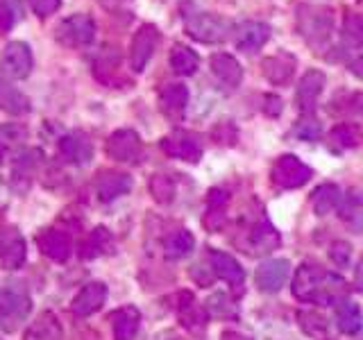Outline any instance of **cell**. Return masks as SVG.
Returning a JSON list of instances; mask_svg holds the SVG:
<instances>
[{"label":"cell","mask_w":363,"mask_h":340,"mask_svg":"<svg viewBox=\"0 0 363 340\" xmlns=\"http://www.w3.org/2000/svg\"><path fill=\"white\" fill-rule=\"evenodd\" d=\"M113 252V238L111 234L105 230V227H96L91 236L82 243V254L84 259H96V256H102V254H109Z\"/></svg>","instance_id":"obj_32"},{"label":"cell","mask_w":363,"mask_h":340,"mask_svg":"<svg viewBox=\"0 0 363 340\" xmlns=\"http://www.w3.org/2000/svg\"><path fill=\"white\" fill-rule=\"evenodd\" d=\"M295 26H298L300 37L311 48H320L332 37L334 14L332 9L320 5H300L298 11H295Z\"/></svg>","instance_id":"obj_1"},{"label":"cell","mask_w":363,"mask_h":340,"mask_svg":"<svg viewBox=\"0 0 363 340\" xmlns=\"http://www.w3.org/2000/svg\"><path fill=\"white\" fill-rule=\"evenodd\" d=\"M350 71H352V75L363 79V57H354V60L350 62Z\"/></svg>","instance_id":"obj_46"},{"label":"cell","mask_w":363,"mask_h":340,"mask_svg":"<svg viewBox=\"0 0 363 340\" xmlns=\"http://www.w3.org/2000/svg\"><path fill=\"white\" fill-rule=\"evenodd\" d=\"M28 249H26V238L11 225L0 227V261L9 270H16L26 264Z\"/></svg>","instance_id":"obj_11"},{"label":"cell","mask_w":363,"mask_h":340,"mask_svg":"<svg viewBox=\"0 0 363 340\" xmlns=\"http://www.w3.org/2000/svg\"><path fill=\"white\" fill-rule=\"evenodd\" d=\"M325 277H327V272L320 266L302 264L298 270H295V277H293V295L300 302L318 304V300H320V293H323V286H325Z\"/></svg>","instance_id":"obj_6"},{"label":"cell","mask_w":363,"mask_h":340,"mask_svg":"<svg viewBox=\"0 0 363 340\" xmlns=\"http://www.w3.org/2000/svg\"><path fill=\"white\" fill-rule=\"evenodd\" d=\"M352 109H354L357 113H361V116H363V91H361V94H357L354 98H352Z\"/></svg>","instance_id":"obj_48"},{"label":"cell","mask_w":363,"mask_h":340,"mask_svg":"<svg viewBox=\"0 0 363 340\" xmlns=\"http://www.w3.org/2000/svg\"><path fill=\"white\" fill-rule=\"evenodd\" d=\"M272 181L279 188H300L313 177V170L306 166L300 157L295 154H281L270 170Z\"/></svg>","instance_id":"obj_5"},{"label":"cell","mask_w":363,"mask_h":340,"mask_svg":"<svg viewBox=\"0 0 363 340\" xmlns=\"http://www.w3.org/2000/svg\"><path fill=\"white\" fill-rule=\"evenodd\" d=\"M220 340H252V338L241 336V334H236V332H225V334L220 336Z\"/></svg>","instance_id":"obj_49"},{"label":"cell","mask_w":363,"mask_h":340,"mask_svg":"<svg viewBox=\"0 0 363 340\" xmlns=\"http://www.w3.org/2000/svg\"><path fill=\"white\" fill-rule=\"evenodd\" d=\"M157 45H159V30H157V26L145 23V26H141L139 32L134 34L132 45H130V68L132 71H136V73L145 71V66L152 60Z\"/></svg>","instance_id":"obj_9"},{"label":"cell","mask_w":363,"mask_h":340,"mask_svg":"<svg viewBox=\"0 0 363 340\" xmlns=\"http://www.w3.org/2000/svg\"><path fill=\"white\" fill-rule=\"evenodd\" d=\"M193 247H196V238H193L191 232L186 230H179L175 234H170L166 241H164V252L168 259H184L193 252Z\"/></svg>","instance_id":"obj_34"},{"label":"cell","mask_w":363,"mask_h":340,"mask_svg":"<svg viewBox=\"0 0 363 340\" xmlns=\"http://www.w3.org/2000/svg\"><path fill=\"white\" fill-rule=\"evenodd\" d=\"M329 259H332V264L338 266V268H345L350 266V259H352V245L345 243V241H336L329 245Z\"/></svg>","instance_id":"obj_42"},{"label":"cell","mask_w":363,"mask_h":340,"mask_svg":"<svg viewBox=\"0 0 363 340\" xmlns=\"http://www.w3.org/2000/svg\"><path fill=\"white\" fill-rule=\"evenodd\" d=\"M105 152L109 154V159H113V162L136 164L143 154V143L134 130H116L107 139Z\"/></svg>","instance_id":"obj_8"},{"label":"cell","mask_w":363,"mask_h":340,"mask_svg":"<svg viewBox=\"0 0 363 340\" xmlns=\"http://www.w3.org/2000/svg\"><path fill=\"white\" fill-rule=\"evenodd\" d=\"M211 73L213 77L218 79V82L227 89H236L238 84L243 82V68L241 64H238L232 55H227V52H216L211 57Z\"/></svg>","instance_id":"obj_20"},{"label":"cell","mask_w":363,"mask_h":340,"mask_svg":"<svg viewBox=\"0 0 363 340\" xmlns=\"http://www.w3.org/2000/svg\"><path fill=\"white\" fill-rule=\"evenodd\" d=\"M32 50L28 43L11 41L0 57V73L9 79H23L32 71Z\"/></svg>","instance_id":"obj_10"},{"label":"cell","mask_w":363,"mask_h":340,"mask_svg":"<svg viewBox=\"0 0 363 340\" xmlns=\"http://www.w3.org/2000/svg\"><path fill=\"white\" fill-rule=\"evenodd\" d=\"M189 105V89L184 84H166L159 91V109L164 111V116L179 120L184 116Z\"/></svg>","instance_id":"obj_21"},{"label":"cell","mask_w":363,"mask_h":340,"mask_svg":"<svg viewBox=\"0 0 363 340\" xmlns=\"http://www.w3.org/2000/svg\"><path fill=\"white\" fill-rule=\"evenodd\" d=\"M177 315H179V320L184 327L189 329H196V327H202L204 320H207V313H204L202 306L196 302V298H193V293L184 290V293H179L177 295Z\"/></svg>","instance_id":"obj_30"},{"label":"cell","mask_w":363,"mask_h":340,"mask_svg":"<svg viewBox=\"0 0 363 340\" xmlns=\"http://www.w3.org/2000/svg\"><path fill=\"white\" fill-rule=\"evenodd\" d=\"M279 243H281L279 232L270 225L266 215H261V218L252 225V230L247 232L245 247L250 254H268L272 249H277Z\"/></svg>","instance_id":"obj_13"},{"label":"cell","mask_w":363,"mask_h":340,"mask_svg":"<svg viewBox=\"0 0 363 340\" xmlns=\"http://www.w3.org/2000/svg\"><path fill=\"white\" fill-rule=\"evenodd\" d=\"M227 202H230V196L223 188H211L207 193V213L202 215V225L204 230L216 234L225 225V209Z\"/></svg>","instance_id":"obj_25"},{"label":"cell","mask_w":363,"mask_h":340,"mask_svg":"<svg viewBox=\"0 0 363 340\" xmlns=\"http://www.w3.org/2000/svg\"><path fill=\"white\" fill-rule=\"evenodd\" d=\"M336 324L345 336H354L361 332L363 327V315L361 309L352 302V300H343L336 304Z\"/></svg>","instance_id":"obj_29"},{"label":"cell","mask_w":363,"mask_h":340,"mask_svg":"<svg viewBox=\"0 0 363 340\" xmlns=\"http://www.w3.org/2000/svg\"><path fill=\"white\" fill-rule=\"evenodd\" d=\"M60 152L71 164H86L94 154V145L82 134H66L60 141Z\"/></svg>","instance_id":"obj_26"},{"label":"cell","mask_w":363,"mask_h":340,"mask_svg":"<svg viewBox=\"0 0 363 340\" xmlns=\"http://www.w3.org/2000/svg\"><path fill=\"white\" fill-rule=\"evenodd\" d=\"M184 28L189 37L200 43H220L230 34V23L211 11H191L184 14Z\"/></svg>","instance_id":"obj_3"},{"label":"cell","mask_w":363,"mask_h":340,"mask_svg":"<svg viewBox=\"0 0 363 340\" xmlns=\"http://www.w3.org/2000/svg\"><path fill=\"white\" fill-rule=\"evenodd\" d=\"M204 309H207L216 317H232V315H236V304H232L230 298H227V295H223V293L211 295V298L207 300V306H204Z\"/></svg>","instance_id":"obj_39"},{"label":"cell","mask_w":363,"mask_h":340,"mask_svg":"<svg viewBox=\"0 0 363 340\" xmlns=\"http://www.w3.org/2000/svg\"><path fill=\"white\" fill-rule=\"evenodd\" d=\"M295 64H298V60H295L293 55L277 52V55L266 57V60L261 62V71H264V75L270 84L281 86V84L291 82V77L295 73Z\"/></svg>","instance_id":"obj_18"},{"label":"cell","mask_w":363,"mask_h":340,"mask_svg":"<svg viewBox=\"0 0 363 340\" xmlns=\"http://www.w3.org/2000/svg\"><path fill=\"white\" fill-rule=\"evenodd\" d=\"M298 322H300V329L306 334V336H311V338H320L327 334V329H329V322H327V317L320 315L318 311H300L298 313Z\"/></svg>","instance_id":"obj_36"},{"label":"cell","mask_w":363,"mask_h":340,"mask_svg":"<svg viewBox=\"0 0 363 340\" xmlns=\"http://www.w3.org/2000/svg\"><path fill=\"white\" fill-rule=\"evenodd\" d=\"M32 311V300L26 286L18 281L0 279V329L16 332L18 324Z\"/></svg>","instance_id":"obj_2"},{"label":"cell","mask_w":363,"mask_h":340,"mask_svg":"<svg viewBox=\"0 0 363 340\" xmlns=\"http://www.w3.org/2000/svg\"><path fill=\"white\" fill-rule=\"evenodd\" d=\"M96 37V23L89 14H73L64 18L55 30V39L66 48H82Z\"/></svg>","instance_id":"obj_4"},{"label":"cell","mask_w":363,"mask_h":340,"mask_svg":"<svg viewBox=\"0 0 363 340\" xmlns=\"http://www.w3.org/2000/svg\"><path fill=\"white\" fill-rule=\"evenodd\" d=\"M343 37L354 43L363 45V16L361 14H347L343 21Z\"/></svg>","instance_id":"obj_40"},{"label":"cell","mask_w":363,"mask_h":340,"mask_svg":"<svg viewBox=\"0 0 363 340\" xmlns=\"http://www.w3.org/2000/svg\"><path fill=\"white\" fill-rule=\"evenodd\" d=\"M162 150L173 159H182V162H189V164H198L200 157H202V141H200V136L193 134V132L175 130L162 139Z\"/></svg>","instance_id":"obj_7"},{"label":"cell","mask_w":363,"mask_h":340,"mask_svg":"<svg viewBox=\"0 0 363 340\" xmlns=\"http://www.w3.org/2000/svg\"><path fill=\"white\" fill-rule=\"evenodd\" d=\"M264 102H266L264 111L268 113V116H279V113H281V100L277 96H266Z\"/></svg>","instance_id":"obj_45"},{"label":"cell","mask_w":363,"mask_h":340,"mask_svg":"<svg viewBox=\"0 0 363 340\" xmlns=\"http://www.w3.org/2000/svg\"><path fill=\"white\" fill-rule=\"evenodd\" d=\"M338 213H340V218H343V222H347L352 230L361 232L363 230V193L352 188L347 196L340 200Z\"/></svg>","instance_id":"obj_28"},{"label":"cell","mask_w":363,"mask_h":340,"mask_svg":"<svg viewBox=\"0 0 363 340\" xmlns=\"http://www.w3.org/2000/svg\"><path fill=\"white\" fill-rule=\"evenodd\" d=\"M289 272H291V264L286 259L264 261V264L257 268V275H255L259 290L261 293H279L289 279Z\"/></svg>","instance_id":"obj_12"},{"label":"cell","mask_w":363,"mask_h":340,"mask_svg":"<svg viewBox=\"0 0 363 340\" xmlns=\"http://www.w3.org/2000/svg\"><path fill=\"white\" fill-rule=\"evenodd\" d=\"M340 200L343 196H340V188L336 184H320L311 196V207L315 215H327L338 207Z\"/></svg>","instance_id":"obj_31"},{"label":"cell","mask_w":363,"mask_h":340,"mask_svg":"<svg viewBox=\"0 0 363 340\" xmlns=\"http://www.w3.org/2000/svg\"><path fill=\"white\" fill-rule=\"evenodd\" d=\"M209 268L213 270V275L227 281L232 288H243V281H245V272L241 268V264L232 256V254H225L218 252V249H211L209 252Z\"/></svg>","instance_id":"obj_15"},{"label":"cell","mask_w":363,"mask_h":340,"mask_svg":"<svg viewBox=\"0 0 363 340\" xmlns=\"http://www.w3.org/2000/svg\"><path fill=\"white\" fill-rule=\"evenodd\" d=\"M363 139V132L359 125L354 123H340L336 128L329 132V150L334 152H345L357 147Z\"/></svg>","instance_id":"obj_27"},{"label":"cell","mask_w":363,"mask_h":340,"mask_svg":"<svg viewBox=\"0 0 363 340\" xmlns=\"http://www.w3.org/2000/svg\"><path fill=\"white\" fill-rule=\"evenodd\" d=\"M268 39H270V26L259 21H247L236 32V48L243 52H257L259 48H264Z\"/></svg>","instance_id":"obj_23"},{"label":"cell","mask_w":363,"mask_h":340,"mask_svg":"<svg viewBox=\"0 0 363 340\" xmlns=\"http://www.w3.org/2000/svg\"><path fill=\"white\" fill-rule=\"evenodd\" d=\"M105 300H107V286H105V283H102V281H91L73 298L71 309L79 317H89V315H94L96 311L102 309Z\"/></svg>","instance_id":"obj_16"},{"label":"cell","mask_w":363,"mask_h":340,"mask_svg":"<svg viewBox=\"0 0 363 340\" xmlns=\"http://www.w3.org/2000/svg\"><path fill=\"white\" fill-rule=\"evenodd\" d=\"M354 286H357L359 293H363V256H361L359 266H357V270H354Z\"/></svg>","instance_id":"obj_47"},{"label":"cell","mask_w":363,"mask_h":340,"mask_svg":"<svg viewBox=\"0 0 363 340\" xmlns=\"http://www.w3.org/2000/svg\"><path fill=\"white\" fill-rule=\"evenodd\" d=\"M60 5H62V0H30L32 11H34V14L43 16V18L55 14V11L60 9Z\"/></svg>","instance_id":"obj_44"},{"label":"cell","mask_w":363,"mask_h":340,"mask_svg":"<svg viewBox=\"0 0 363 340\" xmlns=\"http://www.w3.org/2000/svg\"><path fill=\"white\" fill-rule=\"evenodd\" d=\"M150 196L157 204H170L175 200V193H177V186H175V179L173 177H168V175H162V173H157L150 177Z\"/></svg>","instance_id":"obj_35"},{"label":"cell","mask_w":363,"mask_h":340,"mask_svg":"<svg viewBox=\"0 0 363 340\" xmlns=\"http://www.w3.org/2000/svg\"><path fill=\"white\" fill-rule=\"evenodd\" d=\"M293 132H295V136H300L302 141H318L323 134V125L313 116H304L298 125H295Z\"/></svg>","instance_id":"obj_41"},{"label":"cell","mask_w":363,"mask_h":340,"mask_svg":"<svg viewBox=\"0 0 363 340\" xmlns=\"http://www.w3.org/2000/svg\"><path fill=\"white\" fill-rule=\"evenodd\" d=\"M37 245L41 249L43 256H48L57 264H64L71 256V238H68L66 232L62 230H43L39 236H37Z\"/></svg>","instance_id":"obj_17"},{"label":"cell","mask_w":363,"mask_h":340,"mask_svg":"<svg viewBox=\"0 0 363 340\" xmlns=\"http://www.w3.org/2000/svg\"><path fill=\"white\" fill-rule=\"evenodd\" d=\"M3 154H5V145L0 143V164H3Z\"/></svg>","instance_id":"obj_50"},{"label":"cell","mask_w":363,"mask_h":340,"mask_svg":"<svg viewBox=\"0 0 363 340\" xmlns=\"http://www.w3.org/2000/svg\"><path fill=\"white\" fill-rule=\"evenodd\" d=\"M23 340H64V329H62L60 317L50 311L39 313L37 320L28 327Z\"/></svg>","instance_id":"obj_24"},{"label":"cell","mask_w":363,"mask_h":340,"mask_svg":"<svg viewBox=\"0 0 363 340\" xmlns=\"http://www.w3.org/2000/svg\"><path fill=\"white\" fill-rule=\"evenodd\" d=\"M109 322H111L113 340H132L139 334L141 313L136 306H123V309H116L109 315Z\"/></svg>","instance_id":"obj_22"},{"label":"cell","mask_w":363,"mask_h":340,"mask_svg":"<svg viewBox=\"0 0 363 340\" xmlns=\"http://www.w3.org/2000/svg\"><path fill=\"white\" fill-rule=\"evenodd\" d=\"M213 141L216 143H225V145H232L234 141H236V128L232 123H223V125H218V128L213 130Z\"/></svg>","instance_id":"obj_43"},{"label":"cell","mask_w":363,"mask_h":340,"mask_svg":"<svg viewBox=\"0 0 363 340\" xmlns=\"http://www.w3.org/2000/svg\"><path fill=\"white\" fill-rule=\"evenodd\" d=\"M130 191H132V177L128 173L109 170V173H102L96 179V196L100 202H111Z\"/></svg>","instance_id":"obj_19"},{"label":"cell","mask_w":363,"mask_h":340,"mask_svg":"<svg viewBox=\"0 0 363 340\" xmlns=\"http://www.w3.org/2000/svg\"><path fill=\"white\" fill-rule=\"evenodd\" d=\"M23 16L21 0H0V30L9 32Z\"/></svg>","instance_id":"obj_38"},{"label":"cell","mask_w":363,"mask_h":340,"mask_svg":"<svg viewBox=\"0 0 363 340\" xmlns=\"http://www.w3.org/2000/svg\"><path fill=\"white\" fill-rule=\"evenodd\" d=\"M0 105L11 113H26L30 109L28 98L23 96L18 89L9 86V84H0Z\"/></svg>","instance_id":"obj_37"},{"label":"cell","mask_w":363,"mask_h":340,"mask_svg":"<svg viewBox=\"0 0 363 340\" xmlns=\"http://www.w3.org/2000/svg\"><path fill=\"white\" fill-rule=\"evenodd\" d=\"M325 89V73L320 71H306L300 79L298 89H295V102H298L300 111L304 116H309L313 111L318 98H320Z\"/></svg>","instance_id":"obj_14"},{"label":"cell","mask_w":363,"mask_h":340,"mask_svg":"<svg viewBox=\"0 0 363 340\" xmlns=\"http://www.w3.org/2000/svg\"><path fill=\"white\" fill-rule=\"evenodd\" d=\"M170 66L177 75H193L200 66V57L196 50H191L189 45L175 43L173 52H170Z\"/></svg>","instance_id":"obj_33"}]
</instances>
